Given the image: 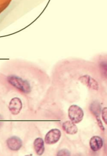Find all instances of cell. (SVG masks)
Here are the masks:
<instances>
[{
	"label": "cell",
	"mask_w": 107,
	"mask_h": 156,
	"mask_svg": "<svg viewBox=\"0 0 107 156\" xmlns=\"http://www.w3.org/2000/svg\"><path fill=\"white\" fill-rule=\"evenodd\" d=\"M7 81L15 88L22 93L28 94L31 93V87L29 82L27 80L15 75H10L7 77Z\"/></svg>",
	"instance_id": "obj_1"
},
{
	"label": "cell",
	"mask_w": 107,
	"mask_h": 156,
	"mask_svg": "<svg viewBox=\"0 0 107 156\" xmlns=\"http://www.w3.org/2000/svg\"><path fill=\"white\" fill-rule=\"evenodd\" d=\"M84 115V111L77 105H72L68 109V116L70 121L76 124L82 121Z\"/></svg>",
	"instance_id": "obj_2"
},
{
	"label": "cell",
	"mask_w": 107,
	"mask_h": 156,
	"mask_svg": "<svg viewBox=\"0 0 107 156\" xmlns=\"http://www.w3.org/2000/svg\"><path fill=\"white\" fill-rule=\"evenodd\" d=\"M61 131L57 129H52L48 132L45 137V142L48 145L56 144L60 140Z\"/></svg>",
	"instance_id": "obj_3"
},
{
	"label": "cell",
	"mask_w": 107,
	"mask_h": 156,
	"mask_svg": "<svg viewBox=\"0 0 107 156\" xmlns=\"http://www.w3.org/2000/svg\"><path fill=\"white\" fill-rule=\"evenodd\" d=\"M79 80L82 82L83 84L88 87L89 88L98 91L99 89V84L94 78L92 77L90 75H85L81 76L79 78Z\"/></svg>",
	"instance_id": "obj_4"
},
{
	"label": "cell",
	"mask_w": 107,
	"mask_h": 156,
	"mask_svg": "<svg viewBox=\"0 0 107 156\" xmlns=\"http://www.w3.org/2000/svg\"><path fill=\"white\" fill-rule=\"evenodd\" d=\"M23 105L21 99L18 97H14L10 101L9 109L13 115H18L22 109Z\"/></svg>",
	"instance_id": "obj_5"
},
{
	"label": "cell",
	"mask_w": 107,
	"mask_h": 156,
	"mask_svg": "<svg viewBox=\"0 0 107 156\" xmlns=\"http://www.w3.org/2000/svg\"><path fill=\"white\" fill-rule=\"evenodd\" d=\"M7 144L9 149L16 151L20 150L22 147V141L19 137L17 136H13L7 140Z\"/></svg>",
	"instance_id": "obj_6"
},
{
	"label": "cell",
	"mask_w": 107,
	"mask_h": 156,
	"mask_svg": "<svg viewBox=\"0 0 107 156\" xmlns=\"http://www.w3.org/2000/svg\"><path fill=\"white\" fill-rule=\"evenodd\" d=\"M89 144L91 150L94 152H97L103 147V140L99 136H93L90 139Z\"/></svg>",
	"instance_id": "obj_7"
},
{
	"label": "cell",
	"mask_w": 107,
	"mask_h": 156,
	"mask_svg": "<svg viewBox=\"0 0 107 156\" xmlns=\"http://www.w3.org/2000/svg\"><path fill=\"white\" fill-rule=\"evenodd\" d=\"M63 129L66 133L73 135L77 133L78 129L75 123L71 121H65L62 125Z\"/></svg>",
	"instance_id": "obj_8"
},
{
	"label": "cell",
	"mask_w": 107,
	"mask_h": 156,
	"mask_svg": "<svg viewBox=\"0 0 107 156\" xmlns=\"http://www.w3.org/2000/svg\"><path fill=\"white\" fill-rule=\"evenodd\" d=\"M34 146L35 151L38 155L41 156L45 151L44 141L41 138H36L34 142Z\"/></svg>",
	"instance_id": "obj_9"
},
{
	"label": "cell",
	"mask_w": 107,
	"mask_h": 156,
	"mask_svg": "<svg viewBox=\"0 0 107 156\" xmlns=\"http://www.w3.org/2000/svg\"><path fill=\"white\" fill-rule=\"evenodd\" d=\"M90 111L94 115L95 117H100L101 113V106L99 103L94 102L90 106Z\"/></svg>",
	"instance_id": "obj_10"
},
{
	"label": "cell",
	"mask_w": 107,
	"mask_h": 156,
	"mask_svg": "<svg viewBox=\"0 0 107 156\" xmlns=\"http://www.w3.org/2000/svg\"><path fill=\"white\" fill-rule=\"evenodd\" d=\"M57 156H71V153L68 149H63L58 152Z\"/></svg>",
	"instance_id": "obj_11"
},
{
	"label": "cell",
	"mask_w": 107,
	"mask_h": 156,
	"mask_svg": "<svg viewBox=\"0 0 107 156\" xmlns=\"http://www.w3.org/2000/svg\"><path fill=\"white\" fill-rule=\"evenodd\" d=\"M101 71L105 77L107 78V62H102L100 64Z\"/></svg>",
	"instance_id": "obj_12"
},
{
	"label": "cell",
	"mask_w": 107,
	"mask_h": 156,
	"mask_svg": "<svg viewBox=\"0 0 107 156\" xmlns=\"http://www.w3.org/2000/svg\"><path fill=\"white\" fill-rule=\"evenodd\" d=\"M102 117L103 121L107 125V107L103 108L102 111Z\"/></svg>",
	"instance_id": "obj_13"
},
{
	"label": "cell",
	"mask_w": 107,
	"mask_h": 156,
	"mask_svg": "<svg viewBox=\"0 0 107 156\" xmlns=\"http://www.w3.org/2000/svg\"><path fill=\"white\" fill-rule=\"evenodd\" d=\"M96 120H97L98 125L99 126V127H100V129L102 131H105V127H104V126L103 125V123H102V121L101 119H100V117H96Z\"/></svg>",
	"instance_id": "obj_14"
},
{
	"label": "cell",
	"mask_w": 107,
	"mask_h": 156,
	"mask_svg": "<svg viewBox=\"0 0 107 156\" xmlns=\"http://www.w3.org/2000/svg\"><path fill=\"white\" fill-rule=\"evenodd\" d=\"M32 156L31 155H25V156Z\"/></svg>",
	"instance_id": "obj_15"
}]
</instances>
